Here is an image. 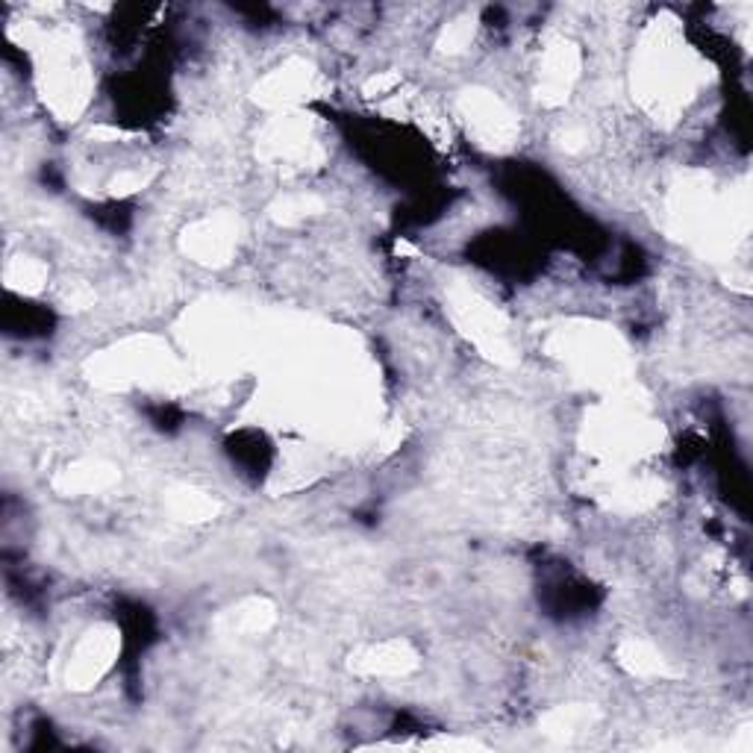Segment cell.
Returning a JSON list of instances; mask_svg holds the SVG:
<instances>
[{
  "mask_svg": "<svg viewBox=\"0 0 753 753\" xmlns=\"http://www.w3.org/2000/svg\"><path fill=\"white\" fill-rule=\"evenodd\" d=\"M118 638L109 628L92 630L83 642L74 650L71 657V666H68V683L71 686H92L97 677L104 674L109 666H112V657H116Z\"/></svg>",
  "mask_w": 753,
  "mask_h": 753,
  "instance_id": "obj_1",
  "label": "cell"
},
{
  "mask_svg": "<svg viewBox=\"0 0 753 753\" xmlns=\"http://www.w3.org/2000/svg\"><path fill=\"white\" fill-rule=\"evenodd\" d=\"M463 109L474 130L483 135L486 142L501 145V142H512L515 135V121H512L510 109L503 107L501 100L489 92H474L463 100Z\"/></svg>",
  "mask_w": 753,
  "mask_h": 753,
  "instance_id": "obj_2",
  "label": "cell"
},
{
  "mask_svg": "<svg viewBox=\"0 0 753 753\" xmlns=\"http://www.w3.org/2000/svg\"><path fill=\"white\" fill-rule=\"evenodd\" d=\"M312 86V71L303 62H295V65H286L280 71H274L271 77H265L260 88L262 104H271V107H280V104H291V100H300Z\"/></svg>",
  "mask_w": 753,
  "mask_h": 753,
  "instance_id": "obj_3",
  "label": "cell"
},
{
  "mask_svg": "<svg viewBox=\"0 0 753 753\" xmlns=\"http://www.w3.org/2000/svg\"><path fill=\"white\" fill-rule=\"evenodd\" d=\"M236 242V230L227 218H215V222L198 224L186 242V251H192L203 262H224L227 253L232 251Z\"/></svg>",
  "mask_w": 753,
  "mask_h": 753,
  "instance_id": "obj_4",
  "label": "cell"
},
{
  "mask_svg": "<svg viewBox=\"0 0 753 753\" xmlns=\"http://www.w3.org/2000/svg\"><path fill=\"white\" fill-rule=\"evenodd\" d=\"M354 666L366 674H406L409 668H416V654L404 642H383V645L366 647L354 659Z\"/></svg>",
  "mask_w": 753,
  "mask_h": 753,
  "instance_id": "obj_5",
  "label": "cell"
},
{
  "mask_svg": "<svg viewBox=\"0 0 753 753\" xmlns=\"http://www.w3.org/2000/svg\"><path fill=\"white\" fill-rule=\"evenodd\" d=\"M116 468H109L104 463H80L74 468H68L62 477L57 480V489L68 494L77 492H100L107 486L116 483Z\"/></svg>",
  "mask_w": 753,
  "mask_h": 753,
  "instance_id": "obj_6",
  "label": "cell"
},
{
  "mask_svg": "<svg viewBox=\"0 0 753 753\" xmlns=\"http://www.w3.org/2000/svg\"><path fill=\"white\" fill-rule=\"evenodd\" d=\"M621 662L633 671V674L654 677V674H668L666 659L659 657L654 645L647 642H638V638H630L628 645L621 647Z\"/></svg>",
  "mask_w": 753,
  "mask_h": 753,
  "instance_id": "obj_7",
  "label": "cell"
},
{
  "mask_svg": "<svg viewBox=\"0 0 753 753\" xmlns=\"http://www.w3.org/2000/svg\"><path fill=\"white\" fill-rule=\"evenodd\" d=\"M171 510L180 515V518H189V522H201V518H213L215 515V501L213 498H206L203 492H194V489H175L171 492Z\"/></svg>",
  "mask_w": 753,
  "mask_h": 753,
  "instance_id": "obj_8",
  "label": "cell"
},
{
  "mask_svg": "<svg viewBox=\"0 0 753 753\" xmlns=\"http://www.w3.org/2000/svg\"><path fill=\"white\" fill-rule=\"evenodd\" d=\"M591 725V713L586 706H562V709H553L548 718H545V727L548 733L553 736H571L577 730H586Z\"/></svg>",
  "mask_w": 753,
  "mask_h": 753,
  "instance_id": "obj_9",
  "label": "cell"
},
{
  "mask_svg": "<svg viewBox=\"0 0 753 753\" xmlns=\"http://www.w3.org/2000/svg\"><path fill=\"white\" fill-rule=\"evenodd\" d=\"M471 33H474V24L468 19H459L454 21V24H447V29L442 33V41H439V48L447 50V53H456V50H463L468 41H471Z\"/></svg>",
  "mask_w": 753,
  "mask_h": 753,
  "instance_id": "obj_10",
  "label": "cell"
}]
</instances>
